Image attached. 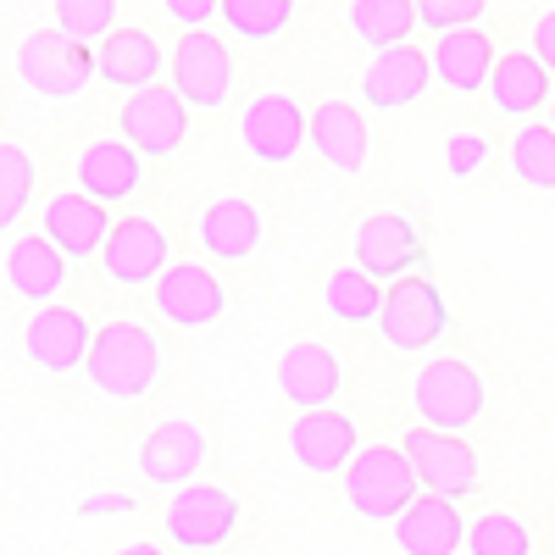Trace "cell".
Wrapping results in <instances>:
<instances>
[{"mask_svg":"<svg viewBox=\"0 0 555 555\" xmlns=\"http://www.w3.org/2000/svg\"><path fill=\"white\" fill-rule=\"evenodd\" d=\"M89 384H95L101 395L112 400H139L156 373H162V350H156V334L145 328V322H106V328L95 334V345H89Z\"/></svg>","mask_w":555,"mask_h":555,"instance_id":"6da1fadb","label":"cell"},{"mask_svg":"<svg viewBox=\"0 0 555 555\" xmlns=\"http://www.w3.org/2000/svg\"><path fill=\"white\" fill-rule=\"evenodd\" d=\"M416 489H423V478H416L405 444H361L345 467V500L366 522H395L416 500Z\"/></svg>","mask_w":555,"mask_h":555,"instance_id":"7a4b0ae2","label":"cell"},{"mask_svg":"<svg viewBox=\"0 0 555 555\" xmlns=\"http://www.w3.org/2000/svg\"><path fill=\"white\" fill-rule=\"evenodd\" d=\"M17 73H23V83L34 89V95L73 101L101 67H95V56L83 51V39H73L67 28H34L17 44Z\"/></svg>","mask_w":555,"mask_h":555,"instance_id":"3957f363","label":"cell"},{"mask_svg":"<svg viewBox=\"0 0 555 555\" xmlns=\"http://www.w3.org/2000/svg\"><path fill=\"white\" fill-rule=\"evenodd\" d=\"M411 400H416V416H423L428 428L461 434L467 423H478V411H483V378L473 373L467 361L439 356V361H428L423 373H416Z\"/></svg>","mask_w":555,"mask_h":555,"instance_id":"277c9868","label":"cell"},{"mask_svg":"<svg viewBox=\"0 0 555 555\" xmlns=\"http://www.w3.org/2000/svg\"><path fill=\"white\" fill-rule=\"evenodd\" d=\"M167 73H172V89L195 112H217L228 101V89H234V56H228V44L211 28H183Z\"/></svg>","mask_w":555,"mask_h":555,"instance_id":"5b68a950","label":"cell"},{"mask_svg":"<svg viewBox=\"0 0 555 555\" xmlns=\"http://www.w3.org/2000/svg\"><path fill=\"white\" fill-rule=\"evenodd\" d=\"M190 133V101L178 95L172 83H145L128 89L122 101V139L139 156H172Z\"/></svg>","mask_w":555,"mask_h":555,"instance_id":"8992f818","label":"cell"},{"mask_svg":"<svg viewBox=\"0 0 555 555\" xmlns=\"http://www.w3.org/2000/svg\"><path fill=\"white\" fill-rule=\"evenodd\" d=\"M240 139H245V151L267 167L278 162H295V151L311 139V117L300 112L295 95H284V89H267V95H256L240 117Z\"/></svg>","mask_w":555,"mask_h":555,"instance_id":"52a82bcc","label":"cell"},{"mask_svg":"<svg viewBox=\"0 0 555 555\" xmlns=\"http://www.w3.org/2000/svg\"><path fill=\"white\" fill-rule=\"evenodd\" d=\"M444 295L434 278H400V284H389V300H384V317H378V334L395 345V350H423L444 334Z\"/></svg>","mask_w":555,"mask_h":555,"instance_id":"ba28073f","label":"cell"},{"mask_svg":"<svg viewBox=\"0 0 555 555\" xmlns=\"http://www.w3.org/2000/svg\"><path fill=\"white\" fill-rule=\"evenodd\" d=\"M234 528H240V500L217 483H195L167 505V539L178 550H217L234 539Z\"/></svg>","mask_w":555,"mask_h":555,"instance_id":"9c48e42d","label":"cell"},{"mask_svg":"<svg viewBox=\"0 0 555 555\" xmlns=\"http://www.w3.org/2000/svg\"><path fill=\"white\" fill-rule=\"evenodd\" d=\"M167 234H162V222H151V217H122V222H112V234H106V245H101V267H106V278L112 284H128V289H139V284H156V278L167 272Z\"/></svg>","mask_w":555,"mask_h":555,"instance_id":"30bf717a","label":"cell"},{"mask_svg":"<svg viewBox=\"0 0 555 555\" xmlns=\"http://www.w3.org/2000/svg\"><path fill=\"white\" fill-rule=\"evenodd\" d=\"M89 345H95V328L73 306H39L23 328V350L39 373H73L89 361Z\"/></svg>","mask_w":555,"mask_h":555,"instance_id":"8fae6325","label":"cell"},{"mask_svg":"<svg viewBox=\"0 0 555 555\" xmlns=\"http://www.w3.org/2000/svg\"><path fill=\"white\" fill-rule=\"evenodd\" d=\"M400 444L411 455L416 478H423V489H434V494H467V489H478V455H473L467 439H455V434L423 423V428H411Z\"/></svg>","mask_w":555,"mask_h":555,"instance_id":"7c38bea8","label":"cell"},{"mask_svg":"<svg viewBox=\"0 0 555 555\" xmlns=\"http://www.w3.org/2000/svg\"><path fill=\"white\" fill-rule=\"evenodd\" d=\"M434 78V56H423L416 44H389V51H373V67L361 73V101L373 112H405L411 101H423Z\"/></svg>","mask_w":555,"mask_h":555,"instance_id":"4fadbf2b","label":"cell"},{"mask_svg":"<svg viewBox=\"0 0 555 555\" xmlns=\"http://www.w3.org/2000/svg\"><path fill=\"white\" fill-rule=\"evenodd\" d=\"M461 539H467V522H461L455 494H416L405 512L395 517V544L400 555H455Z\"/></svg>","mask_w":555,"mask_h":555,"instance_id":"5bb4252c","label":"cell"},{"mask_svg":"<svg viewBox=\"0 0 555 555\" xmlns=\"http://www.w3.org/2000/svg\"><path fill=\"white\" fill-rule=\"evenodd\" d=\"M289 450L306 473H339L356 461L361 450V434L345 411H328V405H317V411H300V423L289 428Z\"/></svg>","mask_w":555,"mask_h":555,"instance_id":"9a60e30c","label":"cell"},{"mask_svg":"<svg viewBox=\"0 0 555 555\" xmlns=\"http://www.w3.org/2000/svg\"><path fill=\"white\" fill-rule=\"evenodd\" d=\"M416 261H423V234H416L400 211H373L356 228V267H366L378 284L411 272Z\"/></svg>","mask_w":555,"mask_h":555,"instance_id":"2e32d148","label":"cell"},{"mask_svg":"<svg viewBox=\"0 0 555 555\" xmlns=\"http://www.w3.org/2000/svg\"><path fill=\"white\" fill-rule=\"evenodd\" d=\"M67 250L51 234H12L7 240V289L34 300V306H51L62 278H67Z\"/></svg>","mask_w":555,"mask_h":555,"instance_id":"e0dca14e","label":"cell"},{"mask_svg":"<svg viewBox=\"0 0 555 555\" xmlns=\"http://www.w3.org/2000/svg\"><path fill=\"white\" fill-rule=\"evenodd\" d=\"M156 311L172 328H206L222 317V284L201 261H178L156 278Z\"/></svg>","mask_w":555,"mask_h":555,"instance_id":"ac0fdd59","label":"cell"},{"mask_svg":"<svg viewBox=\"0 0 555 555\" xmlns=\"http://www.w3.org/2000/svg\"><path fill=\"white\" fill-rule=\"evenodd\" d=\"M145 183V156L128 139H89L78 151V190L95 201H128Z\"/></svg>","mask_w":555,"mask_h":555,"instance_id":"d6986e66","label":"cell"},{"mask_svg":"<svg viewBox=\"0 0 555 555\" xmlns=\"http://www.w3.org/2000/svg\"><path fill=\"white\" fill-rule=\"evenodd\" d=\"M339 384H345V373H339V356L328 345H289L278 356V389L300 411L328 405L339 395Z\"/></svg>","mask_w":555,"mask_h":555,"instance_id":"ffe728a7","label":"cell"},{"mask_svg":"<svg viewBox=\"0 0 555 555\" xmlns=\"http://www.w3.org/2000/svg\"><path fill=\"white\" fill-rule=\"evenodd\" d=\"M428 56H434L439 83L455 89V95H478V89H489V73L500 62L483 28H450V34H439V44Z\"/></svg>","mask_w":555,"mask_h":555,"instance_id":"44dd1931","label":"cell"},{"mask_svg":"<svg viewBox=\"0 0 555 555\" xmlns=\"http://www.w3.org/2000/svg\"><path fill=\"white\" fill-rule=\"evenodd\" d=\"M311 145L339 178H356L366 167V117L350 101H322L311 112Z\"/></svg>","mask_w":555,"mask_h":555,"instance_id":"7402d4cb","label":"cell"},{"mask_svg":"<svg viewBox=\"0 0 555 555\" xmlns=\"http://www.w3.org/2000/svg\"><path fill=\"white\" fill-rule=\"evenodd\" d=\"M44 234H51L73 261L78 256H101V245H106V234H112V217H106V201H95V195H56L51 206H44Z\"/></svg>","mask_w":555,"mask_h":555,"instance_id":"603a6c76","label":"cell"},{"mask_svg":"<svg viewBox=\"0 0 555 555\" xmlns=\"http://www.w3.org/2000/svg\"><path fill=\"white\" fill-rule=\"evenodd\" d=\"M206 461V439L195 423H156L139 444V473L151 483H190Z\"/></svg>","mask_w":555,"mask_h":555,"instance_id":"cb8c5ba5","label":"cell"},{"mask_svg":"<svg viewBox=\"0 0 555 555\" xmlns=\"http://www.w3.org/2000/svg\"><path fill=\"white\" fill-rule=\"evenodd\" d=\"M162 62H172V56H162L156 34H145V28H112L101 39V51H95V67H101V78L112 89H145V83H156Z\"/></svg>","mask_w":555,"mask_h":555,"instance_id":"d4e9b609","label":"cell"},{"mask_svg":"<svg viewBox=\"0 0 555 555\" xmlns=\"http://www.w3.org/2000/svg\"><path fill=\"white\" fill-rule=\"evenodd\" d=\"M550 83H555V73L533 51H505L494 62V73H489V101L505 117H528V112H539L550 101Z\"/></svg>","mask_w":555,"mask_h":555,"instance_id":"484cf974","label":"cell"},{"mask_svg":"<svg viewBox=\"0 0 555 555\" xmlns=\"http://www.w3.org/2000/svg\"><path fill=\"white\" fill-rule=\"evenodd\" d=\"M201 245L217 261H245L261 245V211H256V201H245V195L211 201L206 217H201Z\"/></svg>","mask_w":555,"mask_h":555,"instance_id":"4316f807","label":"cell"},{"mask_svg":"<svg viewBox=\"0 0 555 555\" xmlns=\"http://www.w3.org/2000/svg\"><path fill=\"white\" fill-rule=\"evenodd\" d=\"M350 34L366 44V51H389V44H405L416 17V0H350Z\"/></svg>","mask_w":555,"mask_h":555,"instance_id":"83f0119b","label":"cell"},{"mask_svg":"<svg viewBox=\"0 0 555 555\" xmlns=\"http://www.w3.org/2000/svg\"><path fill=\"white\" fill-rule=\"evenodd\" d=\"M384 300H389V289H378V278L366 267H334L328 289H322V306H328L339 322H378Z\"/></svg>","mask_w":555,"mask_h":555,"instance_id":"f1b7e54d","label":"cell"},{"mask_svg":"<svg viewBox=\"0 0 555 555\" xmlns=\"http://www.w3.org/2000/svg\"><path fill=\"white\" fill-rule=\"evenodd\" d=\"M512 172L528 190H555V122H528L512 139Z\"/></svg>","mask_w":555,"mask_h":555,"instance_id":"f546056e","label":"cell"},{"mask_svg":"<svg viewBox=\"0 0 555 555\" xmlns=\"http://www.w3.org/2000/svg\"><path fill=\"white\" fill-rule=\"evenodd\" d=\"M289 17H295V0H222L228 34H240V39H250V44L278 39V34L289 28Z\"/></svg>","mask_w":555,"mask_h":555,"instance_id":"4dcf8cb0","label":"cell"},{"mask_svg":"<svg viewBox=\"0 0 555 555\" xmlns=\"http://www.w3.org/2000/svg\"><path fill=\"white\" fill-rule=\"evenodd\" d=\"M467 555H533V533L512 512H483L467 528Z\"/></svg>","mask_w":555,"mask_h":555,"instance_id":"1f68e13d","label":"cell"},{"mask_svg":"<svg viewBox=\"0 0 555 555\" xmlns=\"http://www.w3.org/2000/svg\"><path fill=\"white\" fill-rule=\"evenodd\" d=\"M28 195H34V156L17 145V139H7V145H0V222L12 228L23 217Z\"/></svg>","mask_w":555,"mask_h":555,"instance_id":"d6a6232c","label":"cell"},{"mask_svg":"<svg viewBox=\"0 0 555 555\" xmlns=\"http://www.w3.org/2000/svg\"><path fill=\"white\" fill-rule=\"evenodd\" d=\"M56 23L73 39H106L117 23V0H56Z\"/></svg>","mask_w":555,"mask_h":555,"instance_id":"836d02e7","label":"cell"},{"mask_svg":"<svg viewBox=\"0 0 555 555\" xmlns=\"http://www.w3.org/2000/svg\"><path fill=\"white\" fill-rule=\"evenodd\" d=\"M489 0H416V17L428 34H450V28H473L483 17Z\"/></svg>","mask_w":555,"mask_h":555,"instance_id":"e575fe53","label":"cell"},{"mask_svg":"<svg viewBox=\"0 0 555 555\" xmlns=\"http://www.w3.org/2000/svg\"><path fill=\"white\" fill-rule=\"evenodd\" d=\"M483 162H489V139L483 133H467V128L444 133V172L450 178H473V172H483Z\"/></svg>","mask_w":555,"mask_h":555,"instance_id":"d590c367","label":"cell"},{"mask_svg":"<svg viewBox=\"0 0 555 555\" xmlns=\"http://www.w3.org/2000/svg\"><path fill=\"white\" fill-rule=\"evenodd\" d=\"M167 17L183 23V28H206L211 17H222V0H162Z\"/></svg>","mask_w":555,"mask_h":555,"instance_id":"8d00e7d4","label":"cell"},{"mask_svg":"<svg viewBox=\"0 0 555 555\" xmlns=\"http://www.w3.org/2000/svg\"><path fill=\"white\" fill-rule=\"evenodd\" d=\"M533 56L555 73V12H544V17L533 23Z\"/></svg>","mask_w":555,"mask_h":555,"instance_id":"74e56055","label":"cell"},{"mask_svg":"<svg viewBox=\"0 0 555 555\" xmlns=\"http://www.w3.org/2000/svg\"><path fill=\"white\" fill-rule=\"evenodd\" d=\"M89 512H128V500L117 494V500H89Z\"/></svg>","mask_w":555,"mask_h":555,"instance_id":"f35d334b","label":"cell"},{"mask_svg":"<svg viewBox=\"0 0 555 555\" xmlns=\"http://www.w3.org/2000/svg\"><path fill=\"white\" fill-rule=\"evenodd\" d=\"M117 555H162V550H156V544H145V539H139V544H122Z\"/></svg>","mask_w":555,"mask_h":555,"instance_id":"ab89813d","label":"cell"},{"mask_svg":"<svg viewBox=\"0 0 555 555\" xmlns=\"http://www.w3.org/2000/svg\"><path fill=\"white\" fill-rule=\"evenodd\" d=\"M183 555H211V550H183Z\"/></svg>","mask_w":555,"mask_h":555,"instance_id":"60d3db41","label":"cell"},{"mask_svg":"<svg viewBox=\"0 0 555 555\" xmlns=\"http://www.w3.org/2000/svg\"><path fill=\"white\" fill-rule=\"evenodd\" d=\"M550 117H555V112H550Z\"/></svg>","mask_w":555,"mask_h":555,"instance_id":"b9f144b4","label":"cell"}]
</instances>
